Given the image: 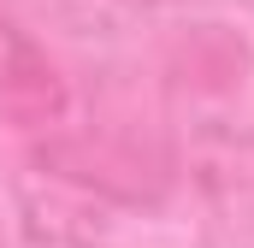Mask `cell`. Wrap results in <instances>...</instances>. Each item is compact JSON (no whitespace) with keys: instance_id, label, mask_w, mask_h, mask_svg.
Listing matches in <instances>:
<instances>
[{"instance_id":"cell-1","label":"cell","mask_w":254,"mask_h":248,"mask_svg":"<svg viewBox=\"0 0 254 248\" xmlns=\"http://www.w3.org/2000/svg\"><path fill=\"white\" fill-rule=\"evenodd\" d=\"M60 113V83L48 60L0 18V124H48Z\"/></svg>"}]
</instances>
